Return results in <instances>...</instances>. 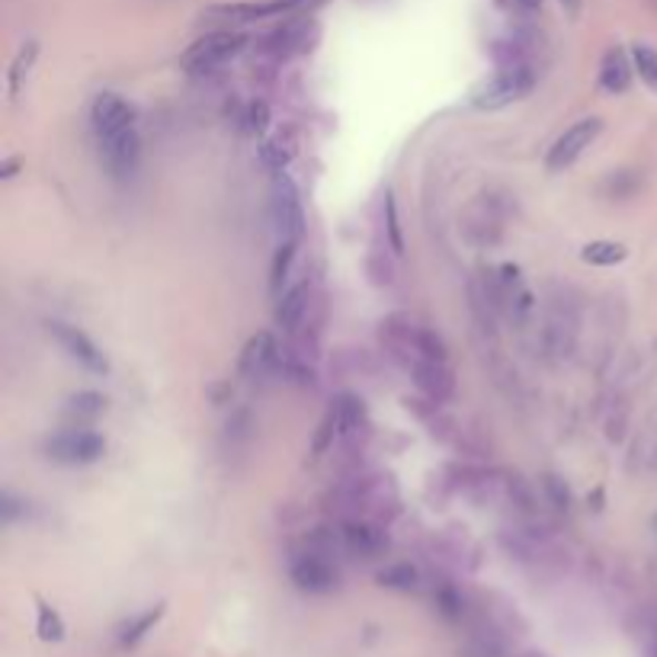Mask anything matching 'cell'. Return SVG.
I'll list each match as a JSON object with an SVG mask.
<instances>
[{"mask_svg": "<svg viewBox=\"0 0 657 657\" xmlns=\"http://www.w3.org/2000/svg\"><path fill=\"white\" fill-rule=\"evenodd\" d=\"M542 484H545V491H548V497L555 501V507H558V510L568 507V487H565L562 481L555 479V475H548V479L542 481Z\"/></svg>", "mask_w": 657, "mask_h": 657, "instance_id": "obj_29", "label": "cell"}, {"mask_svg": "<svg viewBox=\"0 0 657 657\" xmlns=\"http://www.w3.org/2000/svg\"><path fill=\"white\" fill-rule=\"evenodd\" d=\"M386 225H389V238L394 254L404 250V238H401V228H398V209H394V196H386Z\"/></svg>", "mask_w": 657, "mask_h": 657, "instance_id": "obj_28", "label": "cell"}, {"mask_svg": "<svg viewBox=\"0 0 657 657\" xmlns=\"http://www.w3.org/2000/svg\"><path fill=\"white\" fill-rule=\"evenodd\" d=\"M520 3H523L526 10H538V7H542V0H520Z\"/></svg>", "mask_w": 657, "mask_h": 657, "instance_id": "obj_33", "label": "cell"}, {"mask_svg": "<svg viewBox=\"0 0 657 657\" xmlns=\"http://www.w3.org/2000/svg\"><path fill=\"white\" fill-rule=\"evenodd\" d=\"M35 632H39V638L49 641V645L64 641V623H61L59 609H52V606L42 603V599H39V623H35Z\"/></svg>", "mask_w": 657, "mask_h": 657, "instance_id": "obj_21", "label": "cell"}, {"mask_svg": "<svg viewBox=\"0 0 657 657\" xmlns=\"http://www.w3.org/2000/svg\"><path fill=\"white\" fill-rule=\"evenodd\" d=\"M17 167H20V161L17 157H10V161H3V167H0V177L10 179L13 174H17Z\"/></svg>", "mask_w": 657, "mask_h": 657, "instance_id": "obj_30", "label": "cell"}, {"mask_svg": "<svg viewBox=\"0 0 657 657\" xmlns=\"http://www.w3.org/2000/svg\"><path fill=\"white\" fill-rule=\"evenodd\" d=\"M504 655V645L494 632H475L472 641H469V657H501Z\"/></svg>", "mask_w": 657, "mask_h": 657, "instance_id": "obj_27", "label": "cell"}, {"mask_svg": "<svg viewBox=\"0 0 657 657\" xmlns=\"http://www.w3.org/2000/svg\"><path fill=\"white\" fill-rule=\"evenodd\" d=\"M52 328V333L59 337V343L68 350V357L74 359V362H81L88 372H93V376H106L110 372V362H106V357L100 353V347L90 340L84 330L71 328V325H61V321H55V325H49Z\"/></svg>", "mask_w": 657, "mask_h": 657, "instance_id": "obj_10", "label": "cell"}, {"mask_svg": "<svg viewBox=\"0 0 657 657\" xmlns=\"http://www.w3.org/2000/svg\"><path fill=\"white\" fill-rule=\"evenodd\" d=\"M651 657H657V623L651 628Z\"/></svg>", "mask_w": 657, "mask_h": 657, "instance_id": "obj_34", "label": "cell"}, {"mask_svg": "<svg viewBox=\"0 0 657 657\" xmlns=\"http://www.w3.org/2000/svg\"><path fill=\"white\" fill-rule=\"evenodd\" d=\"M577 343V311L568 299L548 305L542 321V347L548 357H568Z\"/></svg>", "mask_w": 657, "mask_h": 657, "instance_id": "obj_7", "label": "cell"}, {"mask_svg": "<svg viewBox=\"0 0 657 657\" xmlns=\"http://www.w3.org/2000/svg\"><path fill=\"white\" fill-rule=\"evenodd\" d=\"M530 90H533V71L526 64H510L494 78H487L481 88H475L472 106L475 110H504L520 96H526Z\"/></svg>", "mask_w": 657, "mask_h": 657, "instance_id": "obj_3", "label": "cell"}, {"mask_svg": "<svg viewBox=\"0 0 657 657\" xmlns=\"http://www.w3.org/2000/svg\"><path fill=\"white\" fill-rule=\"evenodd\" d=\"M296 250H299V240H283V244L276 247V257H273V267H269V289H273V296H279L283 286L289 283Z\"/></svg>", "mask_w": 657, "mask_h": 657, "instance_id": "obj_19", "label": "cell"}, {"mask_svg": "<svg viewBox=\"0 0 657 657\" xmlns=\"http://www.w3.org/2000/svg\"><path fill=\"white\" fill-rule=\"evenodd\" d=\"M308 308H311V286L308 283H296L289 289H283L276 296V325L283 328V333H299L305 328V318H308Z\"/></svg>", "mask_w": 657, "mask_h": 657, "instance_id": "obj_13", "label": "cell"}, {"mask_svg": "<svg viewBox=\"0 0 657 657\" xmlns=\"http://www.w3.org/2000/svg\"><path fill=\"white\" fill-rule=\"evenodd\" d=\"M632 64H635V74L657 93V49L651 45H632Z\"/></svg>", "mask_w": 657, "mask_h": 657, "instance_id": "obj_22", "label": "cell"}, {"mask_svg": "<svg viewBox=\"0 0 657 657\" xmlns=\"http://www.w3.org/2000/svg\"><path fill=\"white\" fill-rule=\"evenodd\" d=\"M626 257L628 247L626 244H619V240H594V244H587V247L581 250V260L591 264V267H616V264H623Z\"/></svg>", "mask_w": 657, "mask_h": 657, "instance_id": "obj_18", "label": "cell"}, {"mask_svg": "<svg viewBox=\"0 0 657 657\" xmlns=\"http://www.w3.org/2000/svg\"><path fill=\"white\" fill-rule=\"evenodd\" d=\"M283 366V350L276 343V337L264 330L257 337L247 340L244 353H240V372L250 376V379H264L269 372H276Z\"/></svg>", "mask_w": 657, "mask_h": 657, "instance_id": "obj_12", "label": "cell"}, {"mask_svg": "<svg viewBox=\"0 0 657 657\" xmlns=\"http://www.w3.org/2000/svg\"><path fill=\"white\" fill-rule=\"evenodd\" d=\"M632 78H635V64L628 59L623 49H609L603 61H599V88L606 93H626L632 88Z\"/></svg>", "mask_w": 657, "mask_h": 657, "instance_id": "obj_14", "label": "cell"}, {"mask_svg": "<svg viewBox=\"0 0 657 657\" xmlns=\"http://www.w3.org/2000/svg\"><path fill=\"white\" fill-rule=\"evenodd\" d=\"M269 125V106L264 100H250L247 103V110H244V116H240V129L247 132V135H264Z\"/></svg>", "mask_w": 657, "mask_h": 657, "instance_id": "obj_24", "label": "cell"}, {"mask_svg": "<svg viewBox=\"0 0 657 657\" xmlns=\"http://www.w3.org/2000/svg\"><path fill=\"white\" fill-rule=\"evenodd\" d=\"M558 3L565 7V13H568V17H577V13H581V7H584V0H558Z\"/></svg>", "mask_w": 657, "mask_h": 657, "instance_id": "obj_31", "label": "cell"}, {"mask_svg": "<svg viewBox=\"0 0 657 657\" xmlns=\"http://www.w3.org/2000/svg\"><path fill=\"white\" fill-rule=\"evenodd\" d=\"M103 398L100 394H93V391H81V394H74L71 401H68V414L78 420H93L103 414Z\"/></svg>", "mask_w": 657, "mask_h": 657, "instance_id": "obj_23", "label": "cell"}, {"mask_svg": "<svg viewBox=\"0 0 657 657\" xmlns=\"http://www.w3.org/2000/svg\"><path fill=\"white\" fill-rule=\"evenodd\" d=\"M45 452L61 465H90L106 452V443L88 427H68L45 443Z\"/></svg>", "mask_w": 657, "mask_h": 657, "instance_id": "obj_5", "label": "cell"}, {"mask_svg": "<svg viewBox=\"0 0 657 657\" xmlns=\"http://www.w3.org/2000/svg\"><path fill=\"white\" fill-rule=\"evenodd\" d=\"M433 603H437V609H440L446 619H462V613H465V599H462V594H459L455 587H440V591L433 594Z\"/></svg>", "mask_w": 657, "mask_h": 657, "instance_id": "obj_26", "label": "cell"}, {"mask_svg": "<svg viewBox=\"0 0 657 657\" xmlns=\"http://www.w3.org/2000/svg\"><path fill=\"white\" fill-rule=\"evenodd\" d=\"M340 533V545H343V555H353V558H379L389 545L386 533L372 523V520H340L337 526Z\"/></svg>", "mask_w": 657, "mask_h": 657, "instance_id": "obj_9", "label": "cell"}, {"mask_svg": "<svg viewBox=\"0 0 657 657\" xmlns=\"http://www.w3.org/2000/svg\"><path fill=\"white\" fill-rule=\"evenodd\" d=\"M305 49H311L308 45V23H289V27L269 32L264 39V52L273 59H289V55L305 52Z\"/></svg>", "mask_w": 657, "mask_h": 657, "instance_id": "obj_15", "label": "cell"}, {"mask_svg": "<svg viewBox=\"0 0 657 657\" xmlns=\"http://www.w3.org/2000/svg\"><path fill=\"white\" fill-rule=\"evenodd\" d=\"M269 212H273V225L283 240H301L305 238V209H301L299 189L296 183L283 174L273 179V193H269Z\"/></svg>", "mask_w": 657, "mask_h": 657, "instance_id": "obj_4", "label": "cell"}, {"mask_svg": "<svg viewBox=\"0 0 657 657\" xmlns=\"http://www.w3.org/2000/svg\"><path fill=\"white\" fill-rule=\"evenodd\" d=\"M90 122L100 154L113 177H132L142 157V138H138V122L135 110L122 100L120 93H100L90 106Z\"/></svg>", "mask_w": 657, "mask_h": 657, "instance_id": "obj_1", "label": "cell"}, {"mask_svg": "<svg viewBox=\"0 0 657 657\" xmlns=\"http://www.w3.org/2000/svg\"><path fill=\"white\" fill-rule=\"evenodd\" d=\"M276 3H279V10H292V7H299L305 0H276Z\"/></svg>", "mask_w": 657, "mask_h": 657, "instance_id": "obj_32", "label": "cell"}, {"mask_svg": "<svg viewBox=\"0 0 657 657\" xmlns=\"http://www.w3.org/2000/svg\"><path fill=\"white\" fill-rule=\"evenodd\" d=\"M289 577L301 594H330L337 587V568L330 565L328 555L311 552V548H305L301 555L292 558Z\"/></svg>", "mask_w": 657, "mask_h": 657, "instance_id": "obj_8", "label": "cell"}, {"mask_svg": "<svg viewBox=\"0 0 657 657\" xmlns=\"http://www.w3.org/2000/svg\"><path fill=\"white\" fill-rule=\"evenodd\" d=\"M260 157H264V164H267L269 171H276V174H283L286 167H289V161L296 157V142H292V135H273L267 145L260 148Z\"/></svg>", "mask_w": 657, "mask_h": 657, "instance_id": "obj_20", "label": "cell"}, {"mask_svg": "<svg viewBox=\"0 0 657 657\" xmlns=\"http://www.w3.org/2000/svg\"><path fill=\"white\" fill-rule=\"evenodd\" d=\"M164 609H167V606H164V603H157V606L145 609L142 616L129 619V623L120 628V638H116V641H120V648H135V645H138V641H142L145 635H148L151 628H154L157 623H161V619H164Z\"/></svg>", "mask_w": 657, "mask_h": 657, "instance_id": "obj_16", "label": "cell"}, {"mask_svg": "<svg viewBox=\"0 0 657 657\" xmlns=\"http://www.w3.org/2000/svg\"><path fill=\"white\" fill-rule=\"evenodd\" d=\"M599 132H603V120H597V116L574 122L571 129H565V135H558L555 145L548 148V154H545V167H548L552 174L568 171L571 164L597 142Z\"/></svg>", "mask_w": 657, "mask_h": 657, "instance_id": "obj_6", "label": "cell"}, {"mask_svg": "<svg viewBox=\"0 0 657 657\" xmlns=\"http://www.w3.org/2000/svg\"><path fill=\"white\" fill-rule=\"evenodd\" d=\"M411 372V379H414V386H418L433 404H440V401H446L449 394L455 391V376H452V366H449V359L440 357H430V359H420L414 369H408Z\"/></svg>", "mask_w": 657, "mask_h": 657, "instance_id": "obj_11", "label": "cell"}, {"mask_svg": "<svg viewBox=\"0 0 657 657\" xmlns=\"http://www.w3.org/2000/svg\"><path fill=\"white\" fill-rule=\"evenodd\" d=\"M530 657H542V655H530Z\"/></svg>", "mask_w": 657, "mask_h": 657, "instance_id": "obj_35", "label": "cell"}, {"mask_svg": "<svg viewBox=\"0 0 657 657\" xmlns=\"http://www.w3.org/2000/svg\"><path fill=\"white\" fill-rule=\"evenodd\" d=\"M379 587H389V591H398V594H411V591H420V571L408 562H394V565H386V568L376 574Z\"/></svg>", "mask_w": 657, "mask_h": 657, "instance_id": "obj_17", "label": "cell"}, {"mask_svg": "<svg viewBox=\"0 0 657 657\" xmlns=\"http://www.w3.org/2000/svg\"><path fill=\"white\" fill-rule=\"evenodd\" d=\"M244 45H247V39H244L240 32H209V35L196 39V42L179 55V68H183L186 74H212V71H218L222 64H228L235 55H240Z\"/></svg>", "mask_w": 657, "mask_h": 657, "instance_id": "obj_2", "label": "cell"}, {"mask_svg": "<svg viewBox=\"0 0 657 657\" xmlns=\"http://www.w3.org/2000/svg\"><path fill=\"white\" fill-rule=\"evenodd\" d=\"M35 55H39V45H35V42H27V49H20L17 61L10 64V78H7V81H10V96L20 93V81H23V74H30Z\"/></svg>", "mask_w": 657, "mask_h": 657, "instance_id": "obj_25", "label": "cell"}]
</instances>
